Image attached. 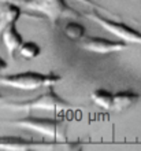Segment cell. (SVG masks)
I'll return each mask as SVG.
<instances>
[{"instance_id": "cell-1", "label": "cell", "mask_w": 141, "mask_h": 151, "mask_svg": "<svg viewBox=\"0 0 141 151\" xmlns=\"http://www.w3.org/2000/svg\"><path fill=\"white\" fill-rule=\"evenodd\" d=\"M62 77L54 73H39V72H22L15 74L0 76V85L22 91H34L39 88H49L60 83Z\"/></svg>"}, {"instance_id": "cell-2", "label": "cell", "mask_w": 141, "mask_h": 151, "mask_svg": "<svg viewBox=\"0 0 141 151\" xmlns=\"http://www.w3.org/2000/svg\"><path fill=\"white\" fill-rule=\"evenodd\" d=\"M4 109H10L14 111H34V110H43V111H64L71 107V104L66 100H63L60 96L54 92L51 87L47 92L39 95L34 99L18 100V102H6L3 103Z\"/></svg>"}, {"instance_id": "cell-3", "label": "cell", "mask_w": 141, "mask_h": 151, "mask_svg": "<svg viewBox=\"0 0 141 151\" xmlns=\"http://www.w3.org/2000/svg\"><path fill=\"white\" fill-rule=\"evenodd\" d=\"M7 124H10L12 127L37 132L40 135L47 136L52 140L64 142L67 137L66 125L59 119L43 118V117H25V118H19L15 121H8Z\"/></svg>"}, {"instance_id": "cell-4", "label": "cell", "mask_w": 141, "mask_h": 151, "mask_svg": "<svg viewBox=\"0 0 141 151\" xmlns=\"http://www.w3.org/2000/svg\"><path fill=\"white\" fill-rule=\"evenodd\" d=\"M22 6L33 12L45 17L51 24L55 25L60 18L78 17L79 14L66 3V0H25Z\"/></svg>"}, {"instance_id": "cell-5", "label": "cell", "mask_w": 141, "mask_h": 151, "mask_svg": "<svg viewBox=\"0 0 141 151\" xmlns=\"http://www.w3.org/2000/svg\"><path fill=\"white\" fill-rule=\"evenodd\" d=\"M86 17L92 19L93 22L99 24L104 30L115 36L117 39H119L121 41L126 44H138L141 45V33L136 29L130 28L127 25L122 24V22H117L114 19H110V18H106L100 14V11L97 10H90Z\"/></svg>"}, {"instance_id": "cell-6", "label": "cell", "mask_w": 141, "mask_h": 151, "mask_svg": "<svg viewBox=\"0 0 141 151\" xmlns=\"http://www.w3.org/2000/svg\"><path fill=\"white\" fill-rule=\"evenodd\" d=\"M79 47L85 51L93 52L97 55H107V54L123 51L127 48V44L123 41H114L102 37H84L79 41Z\"/></svg>"}, {"instance_id": "cell-7", "label": "cell", "mask_w": 141, "mask_h": 151, "mask_svg": "<svg viewBox=\"0 0 141 151\" xmlns=\"http://www.w3.org/2000/svg\"><path fill=\"white\" fill-rule=\"evenodd\" d=\"M21 14V7L16 3H3L0 6V41L4 29L12 24H16Z\"/></svg>"}, {"instance_id": "cell-8", "label": "cell", "mask_w": 141, "mask_h": 151, "mask_svg": "<svg viewBox=\"0 0 141 151\" xmlns=\"http://www.w3.org/2000/svg\"><path fill=\"white\" fill-rule=\"evenodd\" d=\"M1 41H3L4 47L7 48L10 56H14L15 52H18L19 47L24 43V37L21 36V33L16 29V24H12L4 29L3 35H1Z\"/></svg>"}, {"instance_id": "cell-9", "label": "cell", "mask_w": 141, "mask_h": 151, "mask_svg": "<svg viewBox=\"0 0 141 151\" xmlns=\"http://www.w3.org/2000/svg\"><path fill=\"white\" fill-rule=\"evenodd\" d=\"M37 148V143L24 137L15 136H0V150H33Z\"/></svg>"}, {"instance_id": "cell-10", "label": "cell", "mask_w": 141, "mask_h": 151, "mask_svg": "<svg viewBox=\"0 0 141 151\" xmlns=\"http://www.w3.org/2000/svg\"><path fill=\"white\" fill-rule=\"evenodd\" d=\"M140 95L133 91H121L114 93V111H125L138 102Z\"/></svg>"}, {"instance_id": "cell-11", "label": "cell", "mask_w": 141, "mask_h": 151, "mask_svg": "<svg viewBox=\"0 0 141 151\" xmlns=\"http://www.w3.org/2000/svg\"><path fill=\"white\" fill-rule=\"evenodd\" d=\"M90 99L94 104L104 110H112L114 109V93L107 89H94L90 93Z\"/></svg>"}, {"instance_id": "cell-12", "label": "cell", "mask_w": 141, "mask_h": 151, "mask_svg": "<svg viewBox=\"0 0 141 151\" xmlns=\"http://www.w3.org/2000/svg\"><path fill=\"white\" fill-rule=\"evenodd\" d=\"M63 33L70 41H74V43H79L81 40L85 37V28H84L81 24L78 22H67L64 29H63Z\"/></svg>"}, {"instance_id": "cell-13", "label": "cell", "mask_w": 141, "mask_h": 151, "mask_svg": "<svg viewBox=\"0 0 141 151\" xmlns=\"http://www.w3.org/2000/svg\"><path fill=\"white\" fill-rule=\"evenodd\" d=\"M18 52L25 59H34L41 54V48L34 41H24L22 45L19 47V50H18Z\"/></svg>"}, {"instance_id": "cell-14", "label": "cell", "mask_w": 141, "mask_h": 151, "mask_svg": "<svg viewBox=\"0 0 141 151\" xmlns=\"http://www.w3.org/2000/svg\"><path fill=\"white\" fill-rule=\"evenodd\" d=\"M78 1H81V3L86 4V6H89V8H92V10H97V11H104V12H107V14H111L112 17H117L115 14H112V12H110L108 10H106V8L103 7V6H99L97 3H93V1H90V0H78Z\"/></svg>"}, {"instance_id": "cell-15", "label": "cell", "mask_w": 141, "mask_h": 151, "mask_svg": "<svg viewBox=\"0 0 141 151\" xmlns=\"http://www.w3.org/2000/svg\"><path fill=\"white\" fill-rule=\"evenodd\" d=\"M62 147L66 148V150H81L82 144L79 143V142H67V140H64Z\"/></svg>"}, {"instance_id": "cell-16", "label": "cell", "mask_w": 141, "mask_h": 151, "mask_svg": "<svg viewBox=\"0 0 141 151\" xmlns=\"http://www.w3.org/2000/svg\"><path fill=\"white\" fill-rule=\"evenodd\" d=\"M6 69H7V63H6V60H4L3 58L0 56V73L4 72Z\"/></svg>"}, {"instance_id": "cell-17", "label": "cell", "mask_w": 141, "mask_h": 151, "mask_svg": "<svg viewBox=\"0 0 141 151\" xmlns=\"http://www.w3.org/2000/svg\"><path fill=\"white\" fill-rule=\"evenodd\" d=\"M19 0H0V3H18Z\"/></svg>"}, {"instance_id": "cell-18", "label": "cell", "mask_w": 141, "mask_h": 151, "mask_svg": "<svg viewBox=\"0 0 141 151\" xmlns=\"http://www.w3.org/2000/svg\"><path fill=\"white\" fill-rule=\"evenodd\" d=\"M1 99H3V96H1V95H0V100H1Z\"/></svg>"}]
</instances>
